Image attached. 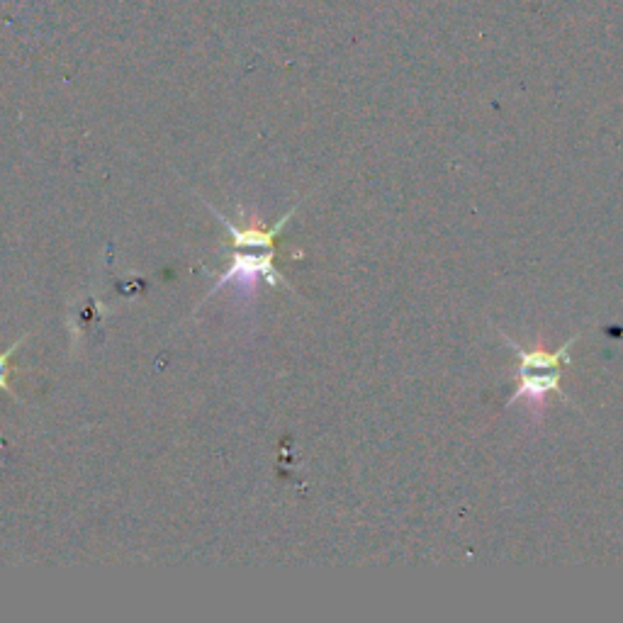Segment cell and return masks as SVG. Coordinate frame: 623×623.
Segmentation results:
<instances>
[{
  "instance_id": "obj_1",
  "label": "cell",
  "mask_w": 623,
  "mask_h": 623,
  "mask_svg": "<svg viewBox=\"0 0 623 623\" xmlns=\"http://www.w3.org/2000/svg\"><path fill=\"white\" fill-rule=\"evenodd\" d=\"M273 256H275V249H258L256 254H249V251H237V254L232 256V266L227 268V273H222V278L217 280L212 293H217V290L229 283L237 285L241 293H246V295L254 293L256 285L261 283V280H266V283H271V285H288L283 275L275 271Z\"/></svg>"
},
{
  "instance_id": "obj_2",
  "label": "cell",
  "mask_w": 623,
  "mask_h": 623,
  "mask_svg": "<svg viewBox=\"0 0 623 623\" xmlns=\"http://www.w3.org/2000/svg\"><path fill=\"white\" fill-rule=\"evenodd\" d=\"M212 212H215L217 220L227 227L229 244L234 246V251H258V249H275V239H278V234L283 232L285 224L290 222L295 207L288 212V215H283V220L275 222L273 227H263V224H258V222H251L249 227H237V224L224 220V215H220L217 210H212Z\"/></svg>"
},
{
  "instance_id": "obj_3",
  "label": "cell",
  "mask_w": 623,
  "mask_h": 623,
  "mask_svg": "<svg viewBox=\"0 0 623 623\" xmlns=\"http://www.w3.org/2000/svg\"><path fill=\"white\" fill-rule=\"evenodd\" d=\"M560 378H563V368L555 370H524L519 373V385L512 402L529 400L531 407L543 409V400L550 392H560Z\"/></svg>"
},
{
  "instance_id": "obj_4",
  "label": "cell",
  "mask_w": 623,
  "mask_h": 623,
  "mask_svg": "<svg viewBox=\"0 0 623 623\" xmlns=\"http://www.w3.org/2000/svg\"><path fill=\"white\" fill-rule=\"evenodd\" d=\"M509 346L516 351V358H519V373L524 370H555V368H563L570 363V346L575 341H568L563 349L558 351H546V349H521L516 346L512 339H507Z\"/></svg>"
},
{
  "instance_id": "obj_5",
  "label": "cell",
  "mask_w": 623,
  "mask_h": 623,
  "mask_svg": "<svg viewBox=\"0 0 623 623\" xmlns=\"http://www.w3.org/2000/svg\"><path fill=\"white\" fill-rule=\"evenodd\" d=\"M20 344H22V339L15 341V344L10 346L8 351L0 353V390L13 392V390H10V383H8V378H10V358H13V353L20 349Z\"/></svg>"
}]
</instances>
